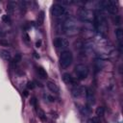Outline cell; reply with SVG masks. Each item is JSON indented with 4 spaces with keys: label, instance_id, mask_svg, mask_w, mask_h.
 <instances>
[{
    "label": "cell",
    "instance_id": "cell-1",
    "mask_svg": "<svg viewBox=\"0 0 123 123\" xmlns=\"http://www.w3.org/2000/svg\"><path fill=\"white\" fill-rule=\"evenodd\" d=\"M94 28L95 30L100 33L101 35H104L108 30V24H107V18L105 13L102 11H97L94 13Z\"/></svg>",
    "mask_w": 123,
    "mask_h": 123
},
{
    "label": "cell",
    "instance_id": "cell-2",
    "mask_svg": "<svg viewBox=\"0 0 123 123\" xmlns=\"http://www.w3.org/2000/svg\"><path fill=\"white\" fill-rule=\"evenodd\" d=\"M62 30L64 31L65 34H67L69 36H73V35H75V34L78 33L79 27H78V24L75 21V19L68 18L62 24Z\"/></svg>",
    "mask_w": 123,
    "mask_h": 123
},
{
    "label": "cell",
    "instance_id": "cell-3",
    "mask_svg": "<svg viewBox=\"0 0 123 123\" xmlns=\"http://www.w3.org/2000/svg\"><path fill=\"white\" fill-rule=\"evenodd\" d=\"M73 62V55L71 51L69 50H64L62 52L60 56V64L62 68H67L70 66V64Z\"/></svg>",
    "mask_w": 123,
    "mask_h": 123
},
{
    "label": "cell",
    "instance_id": "cell-4",
    "mask_svg": "<svg viewBox=\"0 0 123 123\" xmlns=\"http://www.w3.org/2000/svg\"><path fill=\"white\" fill-rule=\"evenodd\" d=\"M78 16L85 22L86 23H90L92 21H94V13L86 8H81L78 11Z\"/></svg>",
    "mask_w": 123,
    "mask_h": 123
},
{
    "label": "cell",
    "instance_id": "cell-5",
    "mask_svg": "<svg viewBox=\"0 0 123 123\" xmlns=\"http://www.w3.org/2000/svg\"><path fill=\"white\" fill-rule=\"evenodd\" d=\"M75 74L78 80H85L88 75V68L86 64L79 63L75 66Z\"/></svg>",
    "mask_w": 123,
    "mask_h": 123
},
{
    "label": "cell",
    "instance_id": "cell-6",
    "mask_svg": "<svg viewBox=\"0 0 123 123\" xmlns=\"http://www.w3.org/2000/svg\"><path fill=\"white\" fill-rule=\"evenodd\" d=\"M100 5L102 6L103 9H105L106 11H108L111 14H115L117 12V11H118L115 1H111V0L102 1V2H100Z\"/></svg>",
    "mask_w": 123,
    "mask_h": 123
},
{
    "label": "cell",
    "instance_id": "cell-7",
    "mask_svg": "<svg viewBox=\"0 0 123 123\" xmlns=\"http://www.w3.org/2000/svg\"><path fill=\"white\" fill-rule=\"evenodd\" d=\"M51 12L55 17H62L66 14V9L61 4H54L51 8Z\"/></svg>",
    "mask_w": 123,
    "mask_h": 123
},
{
    "label": "cell",
    "instance_id": "cell-8",
    "mask_svg": "<svg viewBox=\"0 0 123 123\" xmlns=\"http://www.w3.org/2000/svg\"><path fill=\"white\" fill-rule=\"evenodd\" d=\"M54 46L57 49H65L68 46V41L63 37H57L54 39Z\"/></svg>",
    "mask_w": 123,
    "mask_h": 123
},
{
    "label": "cell",
    "instance_id": "cell-9",
    "mask_svg": "<svg viewBox=\"0 0 123 123\" xmlns=\"http://www.w3.org/2000/svg\"><path fill=\"white\" fill-rule=\"evenodd\" d=\"M86 103L87 106H91L95 102V97H94V92L90 87L86 88Z\"/></svg>",
    "mask_w": 123,
    "mask_h": 123
},
{
    "label": "cell",
    "instance_id": "cell-10",
    "mask_svg": "<svg viewBox=\"0 0 123 123\" xmlns=\"http://www.w3.org/2000/svg\"><path fill=\"white\" fill-rule=\"evenodd\" d=\"M86 89L83 87V86H75L73 89H72V95L75 97V98H78L80 96H82L84 93H85Z\"/></svg>",
    "mask_w": 123,
    "mask_h": 123
},
{
    "label": "cell",
    "instance_id": "cell-11",
    "mask_svg": "<svg viewBox=\"0 0 123 123\" xmlns=\"http://www.w3.org/2000/svg\"><path fill=\"white\" fill-rule=\"evenodd\" d=\"M62 80L64 81V83H66L67 85H76V80L74 79V77H72L69 73H64L62 75Z\"/></svg>",
    "mask_w": 123,
    "mask_h": 123
},
{
    "label": "cell",
    "instance_id": "cell-12",
    "mask_svg": "<svg viewBox=\"0 0 123 123\" xmlns=\"http://www.w3.org/2000/svg\"><path fill=\"white\" fill-rule=\"evenodd\" d=\"M46 85H47V87L49 88L50 91H52V92H54V93H59L60 88H59V86H57L56 83H54L53 81H48Z\"/></svg>",
    "mask_w": 123,
    "mask_h": 123
},
{
    "label": "cell",
    "instance_id": "cell-13",
    "mask_svg": "<svg viewBox=\"0 0 123 123\" xmlns=\"http://www.w3.org/2000/svg\"><path fill=\"white\" fill-rule=\"evenodd\" d=\"M0 57H1L3 60L8 61V62L12 60V55H11V53H10L9 51H7V50H0Z\"/></svg>",
    "mask_w": 123,
    "mask_h": 123
},
{
    "label": "cell",
    "instance_id": "cell-14",
    "mask_svg": "<svg viewBox=\"0 0 123 123\" xmlns=\"http://www.w3.org/2000/svg\"><path fill=\"white\" fill-rule=\"evenodd\" d=\"M94 64H95L96 69L101 70V69H102V68L105 66V61H104L103 59H101V58H98V59H96V60H95Z\"/></svg>",
    "mask_w": 123,
    "mask_h": 123
},
{
    "label": "cell",
    "instance_id": "cell-15",
    "mask_svg": "<svg viewBox=\"0 0 123 123\" xmlns=\"http://www.w3.org/2000/svg\"><path fill=\"white\" fill-rule=\"evenodd\" d=\"M37 72L38 76H39L41 79H46V78L48 77L46 70H45L43 67H41V66H38V67L37 68Z\"/></svg>",
    "mask_w": 123,
    "mask_h": 123
},
{
    "label": "cell",
    "instance_id": "cell-16",
    "mask_svg": "<svg viewBox=\"0 0 123 123\" xmlns=\"http://www.w3.org/2000/svg\"><path fill=\"white\" fill-rule=\"evenodd\" d=\"M115 36H116V38H117L119 44H122L121 43V40L123 38V31H122V29H120V28L116 29L115 30Z\"/></svg>",
    "mask_w": 123,
    "mask_h": 123
},
{
    "label": "cell",
    "instance_id": "cell-17",
    "mask_svg": "<svg viewBox=\"0 0 123 123\" xmlns=\"http://www.w3.org/2000/svg\"><path fill=\"white\" fill-rule=\"evenodd\" d=\"M37 115H38V117L40 118V120H42V121H46V115H45V112H44L41 109L37 108Z\"/></svg>",
    "mask_w": 123,
    "mask_h": 123
},
{
    "label": "cell",
    "instance_id": "cell-18",
    "mask_svg": "<svg viewBox=\"0 0 123 123\" xmlns=\"http://www.w3.org/2000/svg\"><path fill=\"white\" fill-rule=\"evenodd\" d=\"M105 113V109L103 107H98L96 109V115L97 117H100V116H103Z\"/></svg>",
    "mask_w": 123,
    "mask_h": 123
},
{
    "label": "cell",
    "instance_id": "cell-19",
    "mask_svg": "<svg viewBox=\"0 0 123 123\" xmlns=\"http://www.w3.org/2000/svg\"><path fill=\"white\" fill-rule=\"evenodd\" d=\"M43 20H44V12L41 11L37 16V23L38 24H42L43 23Z\"/></svg>",
    "mask_w": 123,
    "mask_h": 123
},
{
    "label": "cell",
    "instance_id": "cell-20",
    "mask_svg": "<svg viewBox=\"0 0 123 123\" xmlns=\"http://www.w3.org/2000/svg\"><path fill=\"white\" fill-rule=\"evenodd\" d=\"M21 59H22L21 55H20V54H16L15 57L13 58V60H12V63H13V64H17L18 62H21Z\"/></svg>",
    "mask_w": 123,
    "mask_h": 123
},
{
    "label": "cell",
    "instance_id": "cell-21",
    "mask_svg": "<svg viewBox=\"0 0 123 123\" xmlns=\"http://www.w3.org/2000/svg\"><path fill=\"white\" fill-rule=\"evenodd\" d=\"M86 123H101V121H100L99 117H97V116H96V117H92V118L88 119Z\"/></svg>",
    "mask_w": 123,
    "mask_h": 123
},
{
    "label": "cell",
    "instance_id": "cell-22",
    "mask_svg": "<svg viewBox=\"0 0 123 123\" xmlns=\"http://www.w3.org/2000/svg\"><path fill=\"white\" fill-rule=\"evenodd\" d=\"M0 45H2V46H9V45H10V43H9V41H8V40H6V39L2 38V39H0Z\"/></svg>",
    "mask_w": 123,
    "mask_h": 123
},
{
    "label": "cell",
    "instance_id": "cell-23",
    "mask_svg": "<svg viewBox=\"0 0 123 123\" xmlns=\"http://www.w3.org/2000/svg\"><path fill=\"white\" fill-rule=\"evenodd\" d=\"M2 20L4 21V22H10L11 21V18H10V15H8V14H5V15H3L2 16Z\"/></svg>",
    "mask_w": 123,
    "mask_h": 123
},
{
    "label": "cell",
    "instance_id": "cell-24",
    "mask_svg": "<svg viewBox=\"0 0 123 123\" xmlns=\"http://www.w3.org/2000/svg\"><path fill=\"white\" fill-rule=\"evenodd\" d=\"M27 87H28V89H33L35 87V83L34 82H28Z\"/></svg>",
    "mask_w": 123,
    "mask_h": 123
},
{
    "label": "cell",
    "instance_id": "cell-25",
    "mask_svg": "<svg viewBox=\"0 0 123 123\" xmlns=\"http://www.w3.org/2000/svg\"><path fill=\"white\" fill-rule=\"evenodd\" d=\"M44 97H45V98H47V99H48V101H49V102H51V103H53V102L55 101L54 97H52L51 95H48V94H44Z\"/></svg>",
    "mask_w": 123,
    "mask_h": 123
},
{
    "label": "cell",
    "instance_id": "cell-26",
    "mask_svg": "<svg viewBox=\"0 0 123 123\" xmlns=\"http://www.w3.org/2000/svg\"><path fill=\"white\" fill-rule=\"evenodd\" d=\"M31 104H32L34 107L37 108V98H36V97H33V98L31 99Z\"/></svg>",
    "mask_w": 123,
    "mask_h": 123
},
{
    "label": "cell",
    "instance_id": "cell-27",
    "mask_svg": "<svg viewBox=\"0 0 123 123\" xmlns=\"http://www.w3.org/2000/svg\"><path fill=\"white\" fill-rule=\"evenodd\" d=\"M114 24H116V25H119V24H120V16H119V15H115Z\"/></svg>",
    "mask_w": 123,
    "mask_h": 123
},
{
    "label": "cell",
    "instance_id": "cell-28",
    "mask_svg": "<svg viewBox=\"0 0 123 123\" xmlns=\"http://www.w3.org/2000/svg\"><path fill=\"white\" fill-rule=\"evenodd\" d=\"M23 37H24V41H25L26 43H28V42L30 41V39H29V36H28V34H26V33H24V35H23Z\"/></svg>",
    "mask_w": 123,
    "mask_h": 123
},
{
    "label": "cell",
    "instance_id": "cell-29",
    "mask_svg": "<svg viewBox=\"0 0 123 123\" xmlns=\"http://www.w3.org/2000/svg\"><path fill=\"white\" fill-rule=\"evenodd\" d=\"M40 45H41V41H40V40L37 41V43H36V46H37V47H40Z\"/></svg>",
    "mask_w": 123,
    "mask_h": 123
},
{
    "label": "cell",
    "instance_id": "cell-30",
    "mask_svg": "<svg viewBox=\"0 0 123 123\" xmlns=\"http://www.w3.org/2000/svg\"><path fill=\"white\" fill-rule=\"evenodd\" d=\"M23 92H24V95H25V96H28V91H27V90H24Z\"/></svg>",
    "mask_w": 123,
    "mask_h": 123
}]
</instances>
